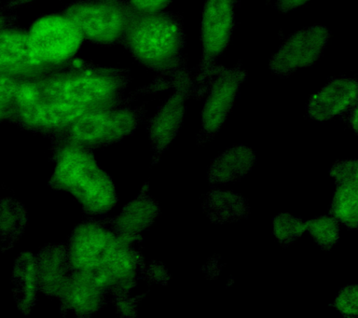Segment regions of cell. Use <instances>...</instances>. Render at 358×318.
<instances>
[{
	"label": "cell",
	"mask_w": 358,
	"mask_h": 318,
	"mask_svg": "<svg viewBox=\"0 0 358 318\" xmlns=\"http://www.w3.org/2000/svg\"><path fill=\"white\" fill-rule=\"evenodd\" d=\"M250 147L238 145L218 155L210 164L208 180L213 184L236 182L245 178L255 163Z\"/></svg>",
	"instance_id": "obj_16"
},
{
	"label": "cell",
	"mask_w": 358,
	"mask_h": 318,
	"mask_svg": "<svg viewBox=\"0 0 358 318\" xmlns=\"http://www.w3.org/2000/svg\"><path fill=\"white\" fill-rule=\"evenodd\" d=\"M27 217L21 203L13 199L0 202V250L13 247L27 226Z\"/></svg>",
	"instance_id": "obj_19"
},
{
	"label": "cell",
	"mask_w": 358,
	"mask_h": 318,
	"mask_svg": "<svg viewBox=\"0 0 358 318\" xmlns=\"http://www.w3.org/2000/svg\"><path fill=\"white\" fill-rule=\"evenodd\" d=\"M306 230L322 250L329 251L340 238L341 223L332 216L318 217L306 223Z\"/></svg>",
	"instance_id": "obj_21"
},
{
	"label": "cell",
	"mask_w": 358,
	"mask_h": 318,
	"mask_svg": "<svg viewBox=\"0 0 358 318\" xmlns=\"http://www.w3.org/2000/svg\"><path fill=\"white\" fill-rule=\"evenodd\" d=\"M20 80H21L0 75V110L7 114V119Z\"/></svg>",
	"instance_id": "obj_25"
},
{
	"label": "cell",
	"mask_w": 358,
	"mask_h": 318,
	"mask_svg": "<svg viewBox=\"0 0 358 318\" xmlns=\"http://www.w3.org/2000/svg\"><path fill=\"white\" fill-rule=\"evenodd\" d=\"M192 91V82L189 75L183 71L176 75L173 93L148 122V138L156 154H161L178 136Z\"/></svg>",
	"instance_id": "obj_10"
},
{
	"label": "cell",
	"mask_w": 358,
	"mask_h": 318,
	"mask_svg": "<svg viewBox=\"0 0 358 318\" xmlns=\"http://www.w3.org/2000/svg\"><path fill=\"white\" fill-rule=\"evenodd\" d=\"M351 113L349 114L348 122L350 127L354 130L355 133H357V104L351 108Z\"/></svg>",
	"instance_id": "obj_28"
},
{
	"label": "cell",
	"mask_w": 358,
	"mask_h": 318,
	"mask_svg": "<svg viewBox=\"0 0 358 318\" xmlns=\"http://www.w3.org/2000/svg\"><path fill=\"white\" fill-rule=\"evenodd\" d=\"M13 276L17 303L22 312L29 311L39 290L35 256L22 254L17 259Z\"/></svg>",
	"instance_id": "obj_18"
},
{
	"label": "cell",
	"mask_w": 358,
	"mask_h": 318,
	"mask_svg": "<svg viewBox=\"0 0 358 318\" xmlns=\"http://www.w3.org/2000/svg\"><path fill=\"white\" fill-rule=\"evenodd\" d=\"M330 34L323 26L307 27L292 33L270 61V68L282 78L296 69L312 66L323 55Z\"/></svg>",
	"instance_id": "obj_9"
},
{
	"label": "cell",
	"mask_w": 358,
	"mask_h": 318,
	"mask_svg": "<svg viewBox=\"0 0 358 318\" xmlns=\"http://www.w3.org/2000/svg\"><path fill=\"white\" fill-rule=\"evenodd\" d=\"M64 13L80 30L84 41L101 46L122 43L136 15L126 0H76Z\"/></svg>",
	"instance_id": "obj_4"
},
{
	"label": "cell",
	"mask_w": 358,
	"mask_h": 318,
	"mask_svg": "<svg viewBox=\"0 0 358 318\" xmlns=\"http://www.w3.org/2000/svg\"><path fill=\"white\" fill-rule=\"evenodd\" d=\"M38 289L48 295L59 296L71 273L67 250L52 247L36 258Z\"/></svg>",
	"instance_id": "obj_14"
},
{
	"label": "cell",
	"mask_w": 358,
	"mask_h": 318,
	"mask_svg": "<svg viewBox=\"0 0 358 318\" xmlns=\"http://www.w3.org/2000/svg\"><path fill=\"white\" fill-rule=\"evenodd\" d=\"M201 205L206 217L218 224L239 222L249 213L248 202L231 191L212 189L204 195Z\"/></svg>",
	"instance_id": "obj_17"
},
{
	"label": "cell",
	"mask_w": 358,
	"mask_h": 318,
	"mask_svg": "<svg viewBox=\"0 0 358 318\" xmlns=\"http://www.w3.org/2000/svg\"><path fill=\"white\" fill-rule=\"evenodd\" d=\"M8 26V16L2 10H0V30Z\"/></svg>",
	"instance_id": "obj_29"
},
{
	"label": "cell",
	"mask_w": 358,
	"mask_h": 318,
	"mask_svg": "<svg viewBox=\"0 0 358 318\" xmlns=\"http://www.w3.org/2000/svg\"><path fill=\"white\" fill-rule=\"evenodd\" d=\"M309 0H277L275 6L282 13H288L301 6Z\"/></svg>",
	"instance_id": "obj_27"
},
{
	"label": "cell",
	"mask_w": 358,
	"mask_h": 318,
	"mask_svg": "<svg viewBox=\"0 0 358 318\" xmlns=\"http://www.w3.org/2000/svg\"><path fill=\"white\" fill-rule=\"evenodd\" d=\"M245 79L246 72L241 64L234 68L217 66L215 69L201 113V127L197 139L201 146L214 138L225 124L241 85Z\"/></svg>",
	"instance_id": "obj_8"
},
{
	"label": "cell",
	"mask_w": 358,
	"mask_h": 318,
	"mask_svg": "<svg viewBox=\"0 0 358 318\" xmlns=\"http://www.w3.org/2000/svg\"><path fill=\"white\" fill-rule=\"evenodd\" d=\"M50 72L34 54L27 30L10 24L0 30V75L28 80Z\"/></svg>",
	"instance_id": "obj_11"
},
{
	"label": "cell",
	"mask_w": 358,
	"mask_h": 318,
	"mask_svg": "<svg viewBox=\"0 0 358 318\" xmlns=\"http://www.w3.org/2000/svg\"><path fill=\"white\" fill-rule=\"evenodd\" d=\"M38 82L39 102H64L86 111L120 105L126 90L125 76L117 69L73 63L38 78Z\"/></svg>",
	"instance_id": "obj_1"
},
{
	"label": "cell",
	"mask_w": 358,
	"mask_h": 318,
	"mask_svg": "<svg viewBox=\"0 0 358 318\" xmlns=\"http://www.w3.org/2000/svg\"><path fill=\"white\" fill-rule=\"evenodd\" d=\"M106 292L91 276L71 270L59 297L69 311L91 314L102 305Z\"/></svg>",
	"instance_id": "obj_13"
},
{
	"label": "cell",
	"mask_w": 358,
	"mask_h": 318,
	"mask_svg": "<svg viewBox=\"0 0 358 318\" xmlns=\"http://www.w3.org/2000/svg\"><path fill=\"white\" fill-rule=\"evenodd\" d=\"M140 119L139 111L127 106L87 111L61 133L63 139L91 149L113 143L130 135Z\"/></svg>",
	"instance_id": "obj_6"
},
{
	"label": "cell",
	"mask_w": 358,
	"mask_h": 318,
	"mask_svg": "<svg viewBox=\"0 0 358 318\" xmlns=\"http://www.w3.org/2000/svg\"><path fill=\"white\" fill-rule=\"evenodd\" d=\"M273 234L282 247H288L294 241L303 236L306 231V223L292 215L280 214L274 217Z\"/></svg>",
	"instance_id": "obj_22"
},
{
	"label": "cell",
	"mask_w": 358,
	"mask_h": 318,
	"mask_svg": "<svg viewBox=\"0 0 358 318\" xmlns=\"http://www.w3.org/2000/svg\"><path fill=\"white\" fill-rule=\"evenodd\" d=\"M236 0H206L201 20L203 55L196 74V92L206 93L217 69V59L231 40L235 29Z\"/></svg>",
	"instance_id": "obj_7"
},
{
	"label": "cell",
	"mask_w": 358,
	"mask_h": 318,
	"mask_svg": "<svg viewBox=\"0 0 358 318\" xmlns=\"http://www.w3.org/2000/svg\"><path fill=\"white\" fill-rule=\"evenodd\" d=\"M159 208L155 201L145 192L126 206L116 219L115 233L126 242L134 244L140 233L150 227L158 217Z\"/></svg>",
	"instance_id": "obj_15"
},
{
	"label": "cell",
	"mask_w": 358,
	"mask_h": 318,
	"mask_svg": "<svg viewBox=\"0 0 358 318\" xmlns=\"http://www.w3.org/2000/svg\"><path fill=\"white\" fill-rule=\"evenodd\" d=\"M357 287H344L334 301L335 308L346 317H357L358 311Z\"/></svg>",
	"instance_id": "obj_23"
},
{
	"label": "cell",
	"mask_w": 358,
	"mask_h": 318,
	"mask_svg": "<svg viewBox=\"0 0 358 318\" xmlns=\"http://www.w3.org/2000/svg\"><path fill=\"white\" fill-rule=\"evenodd\" d=\"M136 13L164 12L173 0H126Z\"/></svg>",
	"instance_id": "obj_26"
},
{
	"label": "cell",
	"mask_w": 358,
	"mask_h": 318,
	"mask_svg": "<svg viewBox=\"0 0 358 318\" xmlns=\"http://www.w3.org/2000/svg\"><path fill=\"white\" fill-rule=\"evenodd\" d=\"M330 175L336 185L344 183L358 182V166L357 160L338 161L330 170Z\"/></svg>",
	"instance_id": "obj_24"
},
{
	"label": "cell",
	"mask_w": 358,
	"mask_h": 318,
	"mask_svg": "<svg viewBox=\"0 0 358 318\" xmlns=\"http://www.w3.org/2000/svg\"><path fill=\"white\" fill-rule=\"evenodd\" d=\"M122 43L145 68L159 74L181 73L185 33L178 16L165 12L136 13Z\"/></svg>",
	"instance_id": "obj_2"
},
{
	"label": "cell",
	"mask_w": 358,
	"mask_h": 318,
	"mask_svg": "<svg viewBox=\"0 0 358 318\" xmlns=\"http://www.w3.org/2000/svg\"><path fill=\"white\" fill-rule=\"evenodd\" d=\"M34 54L50 71L71 65L84 38L66 13H50L36 18L27 30Z\"/></svg>",
	"instance_id": "obj_5"
},
{
	"label": "cell",
	"mask_w": 358,
	"mask_h": 318,
	"mask_svg": "<svg viewBox=\"0 0 358 318\" xmlns=\"http://www.w3.org/2000/svg\"><path fill=\"white\" fill-rule=\"evenodd\" d=\"M330 214L341 224L357 229L358 224V182L337 185Z\"/></svg>",
	"instance_id": "obj_20"
},
{
	"label": "cell",
	"mask_w": 358,
	"mask_h": 318,
	"mask_svg": "<svg viewBox=\"0 0 358 318\" xmlns=\"http://www.w3.org/2000/svg\"><path fill=\"white\" fill-rule=\"evenodd\" d=\"M357 104V79L337 78L310 97L307 105V115L315 121H329Z\"/></svg>",
	"instance_id": "obj_12"
},
{
	"label": "cell",
	"mask_w": 358,
	"mask_h": 318,
	"mask_svg": "<svg viewBox=\"0 0 358 318\" xmlns=\"http://www.w3.org/2000/svg\"><path fill=\"white\" fill-rule=\"evenodd\" d=\"M53 182L74 195L84 208L94 214H103L113 208L112 181L95 163L90 149L62 139Z\"/></svg>",
	"instance_id": "obj_3"
},
{
	"label": "cell",
	"mask_w": 358,
	"mask_h": 318,
	"mask_svg": "<svg viewBox=\"0 0 358 318\" xmlns=\"http://www.w3.org/2000/svg\"><path fill=\"white\" fill-rule=\"evenodd\" d=\"M7 118V114L4 111L0 110V120Z\"/></svg>",
	"instance_id": "obj_30"
}]
</instances>
